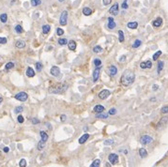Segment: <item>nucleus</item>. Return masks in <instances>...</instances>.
I'll use <instances>...</instances> for the list:
<instances>
[{"mask_svg": "<svg viewBox=\"0 0 168 167\" xmlns=\"http://www.w3.org/2000/svg\"><path fill=\"white\" fill-rule=\"evenodd\" d=\"M104 106H102L101 104H97L94 108H93V111L95 112V113H97V114H99V113H101V112H103L104 111Z\"/></svg>", "mask_w": 168, "mask_h": 167, "instance_id": "obj_16", "label": "nucleus"}, {"mask_svg": "<svg viewBox=\"0 0 168 167\" xmlns=\"http://www.w3.org/2000/svg\"><path fill=\"white\" fill-rule=\"evenodd\" d=\"M116 25H117V24L114 21V18H113V17H109V18H108V25H107V27L109 28V29H114V28L116 27Z\"/></svg>", "mask_w": 168, "mask_h": 167, "instance_id": "obj_14", "label": "nucleus"}, {"mask_svg": "<svg viewBox=\"0 0 168 167\" xmlns=\"http://www.w3.org/2000/svg\"><path fill=\"white\" fill-rule=\"evenodd\" d=\"M134 80H135L134 73H133L132 70H126L123 72L122 76L120 78V83H121L122 85H124V86H128V85L132 84L134 82Z\"/></svg>", "mask_w": 168, "mask_h": 167, "instance_id": "obj_1", "label": "nucleus"}, {"mask_svg": "<svg viewBox=\"0 0 168 167\" xmlns=\"http://www.w3.org/2000/svg\"><path fill=\"white\" fill-rule=\"evenodd\" d=\"M15 47H17V48H19V49L25 48V42H24V41L19 40V41H17V42H15Z\"/></svg>", "mask_w": 168, "mask_h": 167, "instance_id": "obj_18", "label": "nucleus"}, {"mask_svg": "<svg viewBox=\"0 0 168 167\" xmlns=\"http://www.w3.org/2000/svg\"><path fill=\"white\" fill-rule=\"evenodd\" d=\"M25 74H26L27 77H34L35 76V70H33L32 68L28 67L27 69H26V71H25Z\"/></svg>", "mask_w": 168, "mask_h": 167, "instance_id": "obj_17", "label": "nucleus"}, {"mask_svg": "<svg viewBox=\"0 0 168 167\" xmlns=\"http://www.w3.org/2000/svg\"><path fill=\"white\" fill-rule=\"evenodd\" d=\"M116 113H117V110L115 109V108H111L109 112H108V114L109 115H111V116H114V115H116Z\"/></svg>", "mask_w": 168, "mask_h": 167, "instance_id": "obj_49", "label": "nucleus"}, {"mask_svg": "<svg viewBox=\"0 0 168 167\" xmlns=\"http://www.w3.org/2000/svg\"><path fill=\"white\" fill-rule=\"evenodd\" d=\"M91 13H92V9H91V8H87V7H85L83 8V14H84V15H85V16H89V15H91Z\"/></svg>", "mask_w": 168, "mask_h": 167, "instance_id": "obj_24", "label": "nucleus"}, {"mask_svg": "<svg viewBox=\"0 0 168 167\" xmlns=\"http://www.w3.org/2000/svg\"><path fill=\"white\" fill-rule=\"evenodd\" d=\"M88 138H89V134H88V133H84V134H83V135L79 138L78 143H79L80 145H83V144H84V143L88 140Z\"/></svg>", "mask_w": 168, "mask_h": 167, "instance_id": "obj_12", "label": "nucleus"}, {"mask_svg": "<svg viewBox=\"0 0 168 167\" xmlns=\"http://www.w3.org/2000/svg\"><path fill=\"white\" fill-rule=\"evenodd\" d=\"M153 141V138L149 135H143L140 138V143L142 145H148Z\"/></svg>", "mask_w": 168, "mask_h": 167, "instance_id": "obj_5", "label": "nucleus"}, {"mask_svg": "<svg viewBox=\"0 0 168 167\" xmlns=\"http://www.w3.org/2000/svg\"><path fill=\"white\" fill-rule=\"evenodd\" d=\"M67 21H68V11L67 10H64L63 12L60 15V18H59V24L61 25H67Z\"/></svg>", "mask_w": 168, "mask_h": 167, "instance_id": "obj_4", "label": "nucleus"}, {"mask_svg": "<svg viewBox=\"0 0 168 167\" xmlns=\"http://www.w3.org/2000/svg\"><path fill=\"white\" fill-rule=\"evenodd\" d=\"M44 146H45V142H43L42 140H41L39 142V144H38V149L39 150H42V149L44 148Z\"/></svg>", "mask_w": 168, "mask_h": 167, "instance_id": "obj_33", "label": "nucleus"}, {"mask_svg": "<svg viewBox=\"0 0 168 167\" xmlns=\"http://www.w3.org/2000/svg\"><path fill=\"white\" fill-rule=\"evenodd\" d=\"M31 122H32L33 124H39V123H40V120L37 118H32L31 119Z\"/></svg>", "mask_w": 168, "mask_h": 167, "instance_id": "obj_51", "label": "nucleus"}, {"mask_svg": "<svg viewBox=\"0 0 168 167\" xmlns=\"http://www.w3.org/2000/svg\"><path fill=\"white\" fill-rule=\"evenodd\" d=\"M141 44H142V42H141L140 40H136L135 42H133V48H138V47H140Z\"/></svg>", "mask_w": 168, "mask_h": 167, "instance_id": "obj_32", "label": "nucleus"}, {"mask_svg": "<svg viewBox=\"0 0 168 167\" xmlns=\"http://www.w3.org/2000/svg\"><path fill=\"white\" fill-rule=\"evenodd\" d=\"M56 34H57L58 36H62L64 34V30L60 27L56 28Z\"/></svg>", "mask_w": 168, "mask_h": 167, "instance_id": "obj_43", "label": "nucleus"}, {"mask_svg": "<svg viewBox=\"0 0 168 167\" xmlns=\"http://www.w3.org/2000/svg\"><path fill=\"white\" fill-rule=\"evenodd\" d=\"M140 68L141 69H147V68H146V62H141Z\"/></svg>", "mask_w": 168, "mask_h": 167, "instance_id": "obj_52", "label": "nucleus"}, {"mask_svg": "<svg viewBox=\"0 0 168 167\" xmlns=\"http://www.w3.org/2000/svg\"><path fill=\"white\" fill-rule=\"evenodd\" d=\"M14 98L17 100H20V101H25L26 100L28 99V95L27 93H25V92H19V93H17Z\"/></svg>", "mask_w": 168, "mask_h": 167, "instance_id": "obj_3", "label": "nucleus"}, {"mask_svg": "<svg viewBox=\"0 0 168 167\" xmlns=\"http://www.w3.org/2000/svg\"><path fill=\"white\" fill-rule=\"evenodd\" d=\"M19 165H20V167H25L26 166V160L25 159H22L19 162Z\"/></svg>", "mask_w": 168, "mask_h": 167, "instance_id": "obj_44", "label": "nucleus"}, {"mask_svg": "<svg viewBox=\"0 0 168 167\" xmlns=\"http://www.w3.org/2000/svg\"><path fill=\"white\" fill-rule=\"evenodd\" d=\"M2 101H3V98L0 97V104H1V102H2Z\"/></svg>", "mask_w": 168, "mask_h": 167, "instance_id": "obj_58", "label": "nucleus"}, {"mask_svg": "<svg viewBox=\"0 0 168 167\" xmlns=\"http://www.w3.org/2000/svg\"><path fill=\"white\" fill-rule=\"evenodd\" d=\"M118 9H119L118 3H115L112 7L110 8V9H109V13L113 14V15H117V14L118 13Z\"/></svg>", "mask_w": 168, "mask_h": 167, "instance_id": "obj_9", "label": "nucleus"}, {"mask_svg": "<svg viewBox=\"0 0 168 167\" xmlns=\"http://www.w3.org/2000/svg\"><path fill=\"white\" fill-rule=\"evenodd\" d=\"M64 0H59V2H63Z\"/></svg>", "mask_w": 168, "mask_h": 167, "instance_id": "obj_59", "label": "nucleus"}, {"mask_svg": "<svg viewBox=\"0 0 168 167\" xmlns=\"http://www.w3.org/2000/svg\"><path fill=\"white\" fill-rule=\"evenodd\" d=\"M102 51V48L101 47V46H99V45H97V46H95L94 48H93V52L94 53H97V54H99V53H101Z\"/></svg>", "mask_w": 168, "mask_h": 167, "instance_id": "obj_37", "label": "nucleus"}, {"mask_svg": "<svg viewBox=\"0 0 168 167\" xmlns=\"http://www.w3.org/2000/svg\"><path fill=\"white\" fill-rule=\"evenodd\" d=\"M121 7L123 9H127L128 8V0H124L123 2H122V4H121Z\"/></svg>", "mask_w": 168, "mask_h": 167, "instance_id": "obj_42", "label": "nucleus"}, {"mask_svg": "<svg viewBox=\"0 0 168 167\" xmlns=\"http://www.w3.org/2000/svg\"><path fill=\"white\" fill-rule=\"evenodd\" d=\"M17 121L19 122V123H24V121H25V118H24V117L23 116H18V117H17Z\"/></svg>", "mask_w": 168, "mask_h": 167, "instance_id": "obj_47", "label": "nucleus"}, {"mask_svg": "<svg viewBox=\"0 0 168 167\" xmlns=\"http://www.w3.org/2000/svg\"><path fill=\"white\" fill-rule=\"evenodd\" d=\"M168 123V117H163L162 118H161V120L158 122L157 124V129H161L162 127H165L166 124Z\"/></svg>", "mask_w": 168, "mask_h": 167, "instance_id": "obj_7", "label": "nucleus"}, {"mask_svg": "<svg viewBox=\"0 0 168 167\" xmlns=\"http://www.w3.org/2000/svg\"><path fill=\"white\" fill-rule=\"evenodd\" d=\"M111 2H112V0H102V3H103L104 6H108Z\"/></svg>", "mask_w": 168, "mask_h": 167, "instance_id": "obj_50", "label": "nucleus"}, {"mask_svg": "<svg viewBox=\"0 0 168 167\" xmlns=\"http://www.w3.org/2000/svg\"><path fill=\"white\" fill-rule=\"evenodd\" d=\"M127 26L130 29H136L138 27V23L137 22H130V23H128Z\"/></svg>", "mask_w": 168, "mask_h": 167, "instance_id": "obj_20", "label": "nucleus"}, {"mask_svg": "<svg viewBox=\"0 0 168 167\" xmlns=\"http://www.w3.org/2000/svg\"><path fill=\"white\" fill-rule=\"evenodd\" d=\"M0 155H1V151H0Z\"/></svg>", "mask_w": 168, "mask_h": 167, "instance_id": "obj_60", "label": "nucleus"}, {"mask_svg": "<svg viewBox=\"0 0 168 167\" xmlns=\"http://www.w3.org/2000/svg\"><path fill=\"white\" fill-rule=\"evenodd\" d=\"M68 87H69V84L67 83L56 84L50 87L49 92L53 93V94H62L68 89Z\"/></svg>", "mask_w": 168, "mask_h": 167, "instance_id": "obj_2", "label": "nucleus"}, {"mask_svg": "<svg viewBox=\"0 0 168 167\" xmlns=\"http://www.w3.org/2000/svg\"><path fill=\"white\" fill-rule=\"evenodd\" d=\"M3 151H4L5 153H8V152L9 151V148H8V146H6V147H4V148H3Z\"/></svg>", "mask_w": 168, "mask_h": 167, "instance_id": "obj_55", "label": "nucleus"}, {"mask_svg": "<svg viewBox=\"0 0 168 167\" xmlns=\"http://www.w3.org/2000/svg\"><path fill=\"white\" fill-rule=\"evenodd\" d=\"M152 89L154 91H157L158 89H159V85H157V84H154L153 86H152Z\"/></svg>", "mask_w": 168, "mask_h": 167, "instance_id": "obj_54", "label": "nucleus"}, {"mask_svg": "<svg viewBox=\"0 0 168 167\" xmlns=\"http://www.w3.org/2000/svg\"><path fill=\"white\" fill-rule=\"evenodd\" d=\"M7 21H8L7 13H2L0 15V22L3 23V24H5V23H7Z\"/></svg>", "mask_w": 168, "mask_h": 167, "instance_id": "obj_26", "label": "nucleus"}, {"mask_svg": "<svg viewBox=\"0 0 168 167\" xmlns=\"http://www.w3.org/2000/svg\"><path fill=\"white\" fill-rule=\"evenodd\" d=\"M109 73H110V76H115L117 73H118V68L116 66H110L109 67Z\"/></svg>", "mask_w": 168, "mask_h": 167, "instance_id": "obj_15", "label": "nucleus"}, {"mask_svg": "<svg viewBox=\"0 0 168 167\" xmlns=\"http://www.w3.org/2000/svg\"><path fill=\"white\" fill-rule=\"evenodd\" d=\"M41 4H42V1L41 0H31V5L33 7H37V6L41 5Z\"/></svg>", "mask_w": 168, "mask_h": 167, "instance_id": "obj_34", "label": "nucleus"}, {"mask_svg": "<svg viewBox=\"0 0 168 167\" xmlns=\"http://www.w3.org/2000/svg\"><path fill=\"white\" fill-rule=\"evenodd\" d=\"M76 42H74V41H70L69 43H68V47L70 49V51H75V49H76Z\"/></svg>", "mask_w": 168, "mask_h": 167, "instance_id": "obj_19", "label": "nucleus"}, {"mask_svg": "<svg viewBox=\"0 0 168 167\" xmlns=\"http://www.w3.org/2000/svg\"><path fill=\"white\" fill-rule=\"evenodd\" d=\"M100 165H101V160L97 159V160H93V162L91 163V165L89 167H100Z\"/></svg>", "mask_w": 168, "mask_h": 167, "instance_id": "obj_28", "label": "nucleus"}, {"mask_svg": "<svg viewBox=\"0 0 168 167\" xmlns=\"http://www.w3.org/2000/svg\"><path fill=\"white\" fill-rule=\"evenodd\" d=\"M118 40L119 42H123L125 41V36H124V33L122 30H119L118 31Z\"/></svg>", "mask_w": 168, "mask_h": 167, "instance_id": "obj_27", "label": "nucleus"}, {"mask_svg": "<svg viewBox=\"0 0 168 167\" xmlns=\"http://www.w3.org/2000/svg\"><path fill=\"white\" fill-rule=\"evenodd\" d=\"M139 155H140L141 158H146L147 155V151L145 148H140L139 149Z\"/></svg>", "mask_w": 168, "mask_h": 167, "instance_id": "obj_25", "label": "nucleus"}, {"mask_svg": "<svg viewBox=\"0 0 168 167\" xmlns=\"http://www.w3.org/2000/svg\"><path fill=\"white\" fill-rule=\"evenodd\" d=\"M50 30H51V26H50L49 25H44L42 26V33H43L44 35L49 34Z\"/></svg>", "mask_w": 168, "mask_h": 167, "instance_id": "obj_21", "label": "nucleus"}, {"mask_svg": "<svg viewBox=\"0 0 168 167\" xmlns=\"http://www.w3.org/2000/svg\"><path fill=\"white\" fill-rule=\"evenodd\" d=\"M162 68H163V62L162 61H159V63H158V73L161 72Z\"/></svg>", "mask_w": 168, "mask_h": 167, "instance_id": "obj_41", "label": "nucleus"}, {"mask_svg": "<svg viewBox=\"0 0 168 167\" xmlns=\"http://www.w3.org/2000/svg\"><path fill=\"white\" fill-rule=\"evenodd\" d=\"M151 67H152V62H151L150 60L146 61V68H147V69H150Z\"/></svg>", "mask_w": 168, "mask_h": 167, "instance_id": "obj_46", "label": "nucleus"}, {"mask_svg": "<svg viewBox=\"0 0 168 167\" xmlns=\"http://www.w3.org/2000/svg\"><path fill=\"white\" fill-rule=\"evenodd\" d=\"M108 116H109L108 113H103V112H101V113H99V114L96 115V117H97V118H107Z\"/></svg>", "mask_w": 168, "mask_h": 167, "instance_id": "obj_22", "label": "nucleus"}, {"mask_svg": "<svg viewBox=\"0 0 168 167\" xmlns=\"http://www.w3.org/2000/svg\"><path fill=\"white\" fill-rule=\"evenodd\" d=\"M42 64L41 62H37L36 63V70H38V71H41L42 70Z\"/></svg>", "mask_w": 168, "mask_h": 167, "instance_id": "obj_38", "label": "nucleus"}, {"mask_svg": "<svg viewBox=\"0 0 168 167\" xmlns=\"http://www.w3.org/2000/svg\"><path fill=\"white\" fill-rule=\"evenodd\" d=\"M12 68H14V63L13 62H8L6 65H5V70H11Z\"/></svg>", "mask_w": 168, "mask_h": 167, "instance_id": "obj_30", "label": "nucleus"}, {"mask_svg": "<svg viewBox=\"0 0 168 167\" xmlns=\"http://www.w3.org/2000/svg\"><path fill=\"white\" fill-rule=\"evenodd\" d=\"M7 39L4 37H0V44H6L7 43Z\"/></svg>", "mask_w": 168, "mask_h": 167, "instance_id": "obj_48", "label": "nucleus"}, {"mask_svg": "<svg viewBox=\"0 0 168 167\" xmlns=\"http://www.w3.org/2000/svg\"><path fill=\"white\" fill-rule=\"evenodd\" d=\"M110 94H111V92L109 90L103 89V90H101L99 93V98H100L101 100H105V99H107V98L110 96Z\"/></svg>", "mask_w": 168, "mask_h": 167, "instance_id": "obj_8", "label": "nucleus"}, {"mask_svg": "<svg viewBox=\"0 0 168 167\" xmlns=\"http://www.w3.org/2000/svg\"><path fill=\"white\" fill-rule=\"evenodd\" d=\"M113 143H114V140L113 139H108L104 141L105 146H111V145H113Z\"/></svg>", "mask_w": 168, "mask_h": 167, "instance_id": "obj_45", "label": "nucleus"}, {"mask_svg": "<svg viewBox=\"0 0 168 167\" xmlns=\"http://www.w3.org/2000/svg\"><path fill=\"white\" fill-rule=\"evenodd\" d=\"M58 42L59 45H66L68 43V41L65 38H60V39H58V42Z\"/></svg>", "mask_w": 168, "mask_h": 167, "instance_id": "obj_31", "label": "nucleus"}, {"mask_svg": "<svg viewBox=\"0 0 168 167\" xmlns=\"http://www.w3.org/2000/svg\"><path fill=\"white\" fill-rule=\"evenodd\" d=\"M125 60H126V56H122L119 58V62H124Z\"/></svg>", "mask_w": 168, "mask_h": 167, "instance_id": "obj_53", "label": "nucleus"}, {"mask_svg": "<svg viewBox=\"0 0 168 167\" xmlns=\"http://www.w3.org/2000/svg\"><path fill=\"white\" fill-rule=\"evenodd\" d=\"M100 75H101V68L97 67L95 70H93V82H97Z\"/></svg>", "mask_w": 168, "mask_h": 167, "instance_id": "obj_10", "label": "nucleus"}, {"mask_svg": "<svg viewBox=\"0 0 168 167\" xmlns=\"http://www.w3.org/2000/svg\"><path fill=\"white\" fill-rule=\"evenodd\" d=\"M93 63H94V65H95L96 67H101V60L100 58H95L94 61H93Z\"/></svg>", "mask_w": 168, "mask_h": 167, "instance_id": "obj_36", "label": "nucleus"}, {"mask_svg": "<svg viewBox=\"0 0 168 167\" xmlns=\"http://www.w3.org/2000/svg\"><path fill=\"white\" fill-rule=\"evenodd\" d=\"M40 135H41V138H42V140L43 142H46V141L48 140V134L45 132L42 131V132H40Z\"/></svg>", "mask_w": 168, "mask_h": 167, "instance_id": "obj_23", "label": "nucleus"}, {"mask_svg": "<svg viewBox=\"0 0 168 167\" xmlns=\"http://www.w3.org/2000/svg\"><path fill=\"white\" fill-rule=\"evenodd\" d=\"M23 111H24V107H23V106H18V107H16V108L14 109V113H16V114L22 113Z\"/></svg>", "mask_w": 168, "mask_h": 167, "instance_id": "obj_39", "label": "nucleus"}, {"mask_svg": "<svg viewBox=\"0 0 168 167\" xmlns=\"http://www.w3.org/2000/svg\"><path fill=\"white\" fill-rule=\"evenodd\" d=\"M50 72H51V74H52L53 76L57 77L59 74H60V69H59L57 66H54V67H52V68H51Z\"/></svg>", "mask_w": 168, "mask_h": 167, "instance_id": "obj_11", "label": "nucleus"}, {"mask_svg": "<svg viewBox=\"0 0 168 167\" xmlns=\"http://www.w3.org/2000/svg\"><path fill=\"white\" fill-rule=\"evenodd\" d=\"M161 25H162V19L161 17H158L156 18L154 21H152V25L154 27H160Z\"/></svg>", "mask_w": 168, "mask_h": 167, "instance_id": "obj_13", "label": "nucleus"}, {"mask_svg": "<svg viewBox=\"0 0 168 167\" xmlns=\"http://www.w3.org/2000/svg\"><path fill=\"white\" fill-rule=\"evenodd\" d=\"M60 119H61V121L63 122V121H65L66 120V116L65 115H63V116H61V117H60Z\"/></svg>", "mask_w": 168, "mask_h": 167, "instance_id": "obj_56", "label": "nucleus"}, {"mask_svg": "<svg viewBox=\"0 0 168 167\" xmlns=\"http://www.w3.org/2000/svg\"><path fill=\"white\" fill-rule=\"evenodd\" d=\"M161 114H168V105H164L161 109Z\"/></svg>", "mask_w": 168, "mask_h": 167, "instance_id": "obj_40", "label": "nucleus"}, {"mask_svg": "<svg viewBox=\"0 0 168 167\" xmlns=\"http://www.w3.org/2000/svg\"><path fill=\"white\" fill-rule=\"evenodd\" d=\"M161 51H158V52H156L153 56H152V58H153V60H158V58L161 56Z\"/></svg>", "mask_w": 168, "mask_h": 167, "instance_id": "obj_35", "label": "nucleus"}, {"mask_svg": "<svg viewBox=\"0 0 168 167\" xmlns=\"http://www.w3.org/2000/svg\"><path fill=\"white\" fill-rule=\"evenodd\" d=\"M108 160L109 161L112 163V164H117L118 162V155L116 153H111L109 155V157H108Z\"/></svg>", "mask_w": 168, "mask_h": 167, "instance_id": "obj_6", "label": "nucleus"}, {"mask_svg": "<svg viewBox=\"0 0 168 167\" xmlns=\"http://www.w3.org/2000/svg\"><path fill=\"white\" fill-rule=\"evenodd\" d=\"M105 167H111V164H110L109 162H106V163H105Z\"/></svg>", "mask_w": 168, "mask_h": 167, "instance_id": "obj_57", "label": "nucleus"}, {"mask_svg": "<svg viewBox=\"0 0 168 167\" xmlns=\"http://www.w3.org/2000/svg\"><path fill=\"white\" fill-rule=\"evenodd\" d=\"M15 32L18 34H22L24 32V28L22 27V25H17L15 26Z\"/></svg>", "mask_w": 168, "mask_h": 167, "instance_id": "obj_29", "label": "nucleus"}]
</instances>
